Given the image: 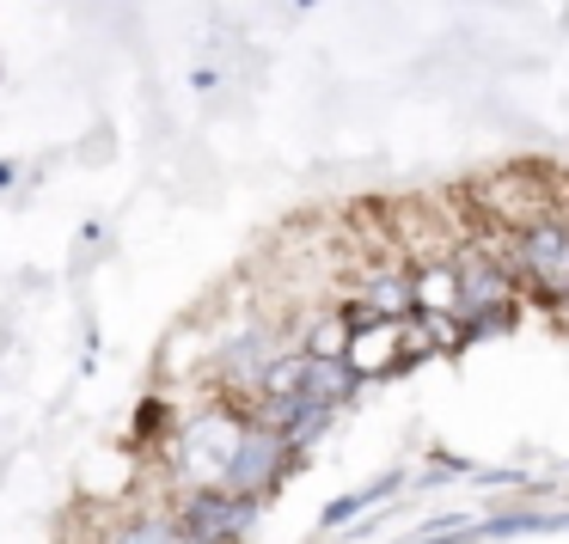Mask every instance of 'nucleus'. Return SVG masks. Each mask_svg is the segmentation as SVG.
Wrapping results in <instances>:
<instances>
[{
  "label": "nucleus",
  "mask_w": 569,
  "mask_h": 544,
  "mask_svg": "<svg viewBox=\"0 0 569 544\" xmlns=\"http://www.w3.org/2000/svg\"><path fill=\"white\" fill-rule=\"evenodd\" d=\"M453 282H459V312L515 300V275H508V263L490 258V251H471V245L453 251Z\"/></svg>",
  "instance_id": "obj_6"
},
{
  "label": "nucleus",
  "mask_w": 569,
  "mask_h": 544,
  "mask_svg": "<svg viewBox=\"0 0 569 544\" xmlns=\"http://www.w3.org/2000/svg\"><path fill=\"white\" fill-rule=\"evenodd\" d=\"M343 349H349V319H343V312H325V319L307 324V349H300V355H312V361H343Z\"/></svg>",
  "instance_id": "obj_12"
},
{
  "label": "nucleus",
  "mask_w": 569,
  "mask_h": 544,
  "mask_svg": "<svg viewBox=\"0 0 569 544\" xmlns=\"http://www.w3.org/2000/svg\"><path fill=\"white\" fill-rule=\"evenodd\" d=\"M13 178H19V165H7V160H0V190H13Z\"/></svg>",
  "instance_id": "obj_20"
},
{
  "label": "nucleus",
  "mask_w": 569,
  "mask_h": 544,
  "mask_svg": "<svg viewBox=\"0 0 569 544\" xmlns=\"http://www.w3.org/2000/svg\"><path fill=\"white\" fill-rule=\"evenodd\" d=\"M331 416H337V410H331V404H312V397H307V392H300V410H295V416H288V422H282V434H288V446H295V453H307V446H312V441H319V434H325V429H331Z\"/></svg>",
  "instance_id": "obj_13"
},
{
  "label": "nucleus",
  "mask_w": 569,
  "mask_h": 544,
  "mask_svg": "<svg viewBox=\"0 0 569 544\" xmlns=\"http://www.w3.org/2000/svg\"><path fill=\"white\" fill-rule=\"evenodd\" d=\"M410 312H459V282H453V258H435L410 270Z\"/></svg>",
  "instance_id": "obj_9"
},
{
  "label": "nucleus",
  "mask_w": 569,
  "mask_h": 544,
  "mask_svg": "<svg viewBox=\"0 0 569 544\" xmlns=\"http://www.w3.org/2000/svg\"><path fill=\"white\" fill-rule=\"evenodd\" d=\"M246 422L233 416V410H202V416H190L184 429H172V471L178 483H221L227 477V459H233V441Z\"/></svg>",
  "instance_id": "obj_2"
},
{
  "label": "nucleus",
  "mask_w": 569,
  "mask_h": 544,
  "mask_svg": "<svg viewBox=\"0 0 569 544\" xmlns=\"http://www.w3.org/2000/svg\"><path fill=\"white\" fill-rule=\"evenodd\" d=\"M356 306H368L373 319H405L417 300H410V263H373V270H361L356 282Z\"/></svg>",
  "instance_id": "obj_7"
},
{
  "label": "nucleus",
  "mask_w": 569,
  "mask_h": 544,
  "mask_svg": "<svg viewBox=\"0 0 569 544\" xmlns=\"http://www.w3.org/2000/svg\"><path fill=\"white\" fill-rule=\"evenodd\" d=\"M515 270L539 288L545 300H557L569 288V214L545 209L532 221L515 226Z\"/></svg>",
  "instance_id": "obj_3"
},
{
  "label": "nucleus",
  "mask_w": 569,
  "mask_h": 544,
  "mask_svg": "<svg viewBox=\"0 0 569 544\" xmlns=\"http://www.w3.org/2000/svg\"><path fill=\"white\" fill-rule=\"evenodd\" d=\"M349 373L356 380H392L405 373V343H398V319H368L349 331V349H343Z\"/></svg>",
  "instance_id": "obj_5"
},
{
  "label": "nucleus",
  "mask_w": 569,
  "mask_h": 544,
  "mask_svg": "<svg viewBox=\"0 0 569 544\" xmlns=\"http://www.w3.org/2000/svg\"><path fill=\"white\" fill-rule=\"evenodd\" d=\"M258 507H263L258 495H239V490H227V483H190V490L178 495L172 520L190 544H239L258 526Z\"/></svg>",
  "instance_id": "obj_1"
},
{
  "label": "nucleus",
  "mask_w": 569,
  "mask_h": 544,
  "mask_svg": "<svg viewBox=\"0 0 569 544\" xmlns=\"http://www.w3.org/2000/svg\"><path fill=\"white\" fill-rule=\"evenodd\" d=\"M166 422H172V410H166V404H153V397H148V404H141V416H136V434H141V441H153V434L166 441V434H172Z\"/></svg>",
  "instance_id": "obj_19"
},
{
  "label": "nucleus",
  "mask_w": 569,
  "mask_h": 544,
  "mask_svg": "<svg viewBox=\"0 0 569 544\" xmlns=\"http://www.w3.org/2000/svg\"><path fill=\"white\" fill-rule=\"evenodd\" d=\"M398 483H405V477H373L368 490H356V495H337V502L325 507V526H343V520H356V514H368V507H380L386 495L398 490Z\"/></svg>",
  "instance_id": "obj_14"
},
{
  "label": "nucleus",
  "mask_w": 569,
  "mask_h": 544,
  "mask_svg": "<svg viewBox=\"0 0 569 544\" xmlns=\"http://www.w3.org/2000/svg\"><path fill=\"white\" fill-rule=\"evenodd\" d=\"M300 380H307V355L300 349H288V355H270L258 373V397H295Z\"/></svg>",
  "instance_id": "obj_11"
},
{
  "label": "nucleus",
  "mask_w": 569,
  "mask_h": 544,
  "mask_svg": "<svg viewBox=\"0 0 569 544\" xmlns=\"http://www.w3.org/2000/svg\"><path fill=\"white\" fill-rule=\"evenodd\" d=\"M557 306H563V319H569V288H563V294H557Z\"/></svg>",
  "instance_id": "obj_21"
},
{
  "label": "nucleus",
  "mask_w": 569,
  "mask_h": 544,
  "mask_svg": "<svg viewBox=\"0 0 569 544\" xmlns=\"http://www.w3.org/2000/svg\"><path fill=\"white\" fill-rule=\"evenodd\" d=\"M295 446H288V434L282 429H270V422H246L239 429V441H233V459H227V490H239V495H270L276 483L288 477V465H295Z\"/></svg>",
  "instance_id": "obj_4"
},
{
  "label": "nucleus",
  "mask_w": 569,
  "mask_h": 544,
  "mask_svg": "<svg viewBox=\"0 0 569 544\" xmlns=\"http://www.w3.org/2000/svg\"><path fill=\"white\" fill-rule=\"evenodd\" d=\"M178 532L172 514H129L123 526H111V538L104 544H166Z\"/></svg>",
  "instance_id": "obj_15"
},
{
  "label": "nucleus",
  "mask_w": 569,
  "mask_h": 544,
  "mask_svg": "<svg viewBox=\"0 0 569 544\" xmlns=\"http://www.w3.org/2000/svg\"><path fill=\"white\" fill-rule=\"evenodd\" d=\"M300 410V392L295 397H258V410H251V422H270V429H282L288 416Z\"/></svg>",
  "instance_id": "obj_18"
},
{
  "label": "nucleus",
  "mask_w": 569,
  "mask_h": 544,
  "mask_svg": "<svg viewBox=\"0 0 569 544\" xmlns=\"http://www.w3.org/2000/svg\"><path fill=\"white\" fill-rule=\"evenodd\" d=\"M356 373H349V361H312L307 355V380H300V392L312 397V404H331V410H343L349 397H356Z\"/></svg>",
  "instance_id": "obj_10"
},
{
  "label": "nucleus",
  "mask_w": 569,
  "mask_h": 544,
  "mask_svg": "<svg viewBox=\"0 0 569 544\" xmlns=\"http://www.w3.org/2000/svg\"><path fill=\"white\" fill-rule=\"evenodd\" d=\"M276 355V331L270 324H251V331H239L233 343L221 349V361H214V367H221V380L227 385H239V392H246V385H258V373H263V361Z\"/></svg>",
  "instance_id": "obj_8"
},
{
  "label": "nucleus",
  "mask_w": 569,
  "mask_h": 544,
  "mask_svg": "<svg viewBox=\"0 0 569 544\" xmlns=\"http://www.w3.org/2000/svg\"><path fill=\"white\" fill-rule=\"evenodd\" d=\"M459 324H466V336H502V331H515V300L471 306V312H459Z\"/></svg>",
  "instance_id": "obj_16"
},
{
  "label": "nucleus",
  "mask_w": 569,
  "mask_h": 544,
  "mask_svg": "<svg viewBox=\"0 0 569 544\" xmlns=\"http://www.w3.org/2000/svg\"><path fill=\"white\" fill-rule=\"evenodd\" d=\"M551 514H532V507H515V514H496L490 526H478L483 538H515V532H545Z\"/></svg>",
  "instance_id": "obj_17"
}]
</instances>
